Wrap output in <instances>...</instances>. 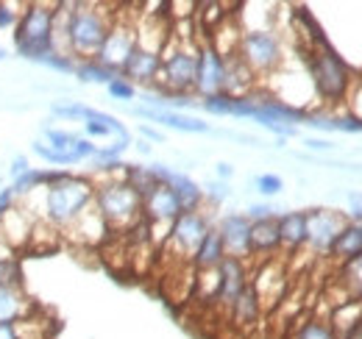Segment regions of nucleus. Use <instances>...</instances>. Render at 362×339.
Returning <instances> with one entry per match:
<instances>
[{
  "label": "nucleus",
  "instance_id": "obj_1",
  "mask_svg": "<svg viewBox=\"0 0 362 339\" xmlns=\"http://www.w3.org/2000/svg\"><path fill=\"white\" fill-rule=\"evenodd\" d=\"M95 201V184L90 175L59 170L42 198V220L56 231H67Z\"/></svg>",
  "mask_w": 362,
  "mask_h": 339
},
{
  "label": "nucleus",
  "instance_id": "obj_2",
  "mask_svg": "<svg viewBox=\"0 0 362 339\" xmlns=\"http://www.w3.org/2000/svg\"><path fill=\"white\" fill-rule=\"evenodd\" d=\"M95 201L92 206L106 220L109 231H132L142 220V198L126 184V167L115 172H95Z\"/></svg>",
  "mask_w": 362,
  "mask_h": 339
},
{
  "label": "nucleus",
  "instance_id": "obj_3",
  "mask_svg": "<svg viewBox=\"0 0 362 339\" xmlns=\"http://www.w3.org/2000/svg\"><path fill=\"white\" fill-rule=\"evenodd\" d=\"M112 20H115V11H106V6L100 3H70V20H67L70 56L76 61L95 59L100 44L106 42Z\"/></svg>",
  "mask_w": 362,
  "mask_h": 339
},
{
  "label": "nucleus",
  "instance_id": "obj_4",
  "mask_svg": "<svg viewBox=\"0 0 362 339\" xmlns=\"http://www.w3.org/2000/svg\"><path fill=\"white\" fill-rule=\"evenodd\" d=\"M53 17H56V3H23L20 20L11 31L14 50L25 61H40L45 53L53 50Z\"/></svg>",
  "mask_w": 362,
  "mask_h": 339
},
{
  "label": "nucleus",
  "instance_id": "obj_5",
  "mask_svg": "<svg viewBox=\"0 0 362 339\" xmlns=\"http://www.w3.org/2000/svg\"><path fill=\"white\" fill-rule=\"evenodd\" d=\"M307 76L313 81L317 100H323V103L346 100L354 86L349 64L329 42L307 50Z\"/></svg>",
  "mask_w": 362,
  "mask_h": 339
},
{
  "label": "nucleus",
  "instance_id": "obj_6",
  "mask_svg": "<svg viewBox=\"0 0 362 339\" xmlns=\"http://www.w3.org/2000/svg\"><path fill=\"white\" fill-rule=\"evenodd\" d=\"M195 67H198V42H179L168 37L162 47V70L156 86L165 95H189L195 86Z\"/></svg>",
  "mask_w": 362,
  "mask_h": 339
},
{
  "label": "nucleus",
  "instance_id": "obj_7",
  "mask_svg": "<svg viewBox=\"0 0 362 339\" xmlns=\"http://www.w3.org/2000/svg\"><path fill=\"white\" fill-rule=\"evenodd\" d=\"M237 56L243 59V64L257 78L259 76H271L284 64L281 40L271 28H248V31H243L240 44H237Z\"/></svg>",
  "mask_w": 362,
  "mask_h": 339
},
{
  "label": "nucleus",
  "instance_id": "obj_8",
  "mask_svg": "<svg viewBox=\"0 0 362 339\" xmlns=\"http://www.w3.org/2000/svg\"><path fill=\"white\" fill-rule=\"evenodd\" d=\"M134 47H136V25L129 17H123V14L115 11L112 28L106 34V42L100 44L95 61L103 64L106 70H112L115 76H120L123 67H126V61H129V56L134 53Z\"/></svg>",
  "mask_w": 362,
  "mask_h": 339
},
{
  "label": "nucleus",
  "instance_id": "obj_9",
  "mask_svg": "<svg viewBox=\"0 0 362 339\" xmlns=\"http://www.w3.org/2000/svg\"><path fill=\"white\" fill-rule=\"evenodd\" d=\"M209 228H212V222H209L206 212H201V209L198 212H181L168 231V245L176 248L179 256L192 261V254L198 251V245L204 242Z\"/></svg>",
  "mask_w": 362,
  "mask_h": 339
},
{
  "label": "nucleus",
  "instance_id": "obj_10",
  "mask_svg": "<svg viewBox=\"0 0 362 339\" xmlns=\"http://www.w3.org/2000/svg\"><path fill=\"white\" fill-rule=\"evenodd\" d=\"M226 84V59L209 42L198 44V67H195V86L192 92L206 100L212 95H221Z\"/></svg>",
  "mask_w": 362,
  "mask_h": 339
},
{
  "label": "nucleus",
  "instance_id": "obj_11",
  "mask_svg": "<svg viewBox=\"0 0 362 339\" xmlns=\"http://www.w3.org/2000/svg\"><path fill=\"white\" fill-rule=\"evenodd\" d=\"M346 222H349V217L334 212V209L307 212V245L320 256L332 254V245L340 237V231L346 228Z\"/></svg>",
  "mask_w": 362,
  "mask_h": 339
},
{
  "label": "nucleus",
  "instance_id": "obj_12",
  "mask_svg": "<svg viewBox=\"0 0 362 339\" xmlns=\"http://www.w3.org/2000/svg\"><path fill=\"white\" fill-rule=\"evenodd\" d=\"M151 172H153L156 184H165V186H170L176 192V198H179L181 203V212H198L204 206V189L189 175H184L179 170H170L168 165H159V162L151 165Z\"/></svg>",
  "mask_w": 362,
  "mask_h": 339
},
{
  "label": "nucleus",
  "instance_id": "obj_13",
  "mask_svg": "<svg viewBox=\"0 0 362 339\" xmlns=\"http://www.w3.org/2000/svg\"><path fill=\"white\" fill-rule=\"evenodd\" d=\"M179 214H181L179 198H176V192H173L170 186H165V184H159L151 195L142 198V220H145L151 228H156V225L170 228Z\"/></svg>",
  "mask_w": 362,
  "mask_h": 339
},
{
  "label": "nucleus",
  "instance_id": "obj_14",
  "mask_svg": "<svg viewBox=\"0 0 362 339\" xmlns=\"http://www.w3.org/2000/svg\"><path fill=\"white\" fill-rule=\"evenodd\" d=\"M215 228L223 239L226 256L248 261V256H251V220L245 214H226Z\"/></svg>",
  "mask_w": 362,
  "mask_h": 339
},
{
  "label": "nucleus",
  "instance_id": "obj_15",
  "mask_svg": "<svg viewBox=\"0 0 362 339\" xmlns=\"http://www.w3.org/2000/svg\"><path fill=\"white\" fill-rule=\"evenodd\" d=\"M218 275H221V290H218V303L231 309V303L240 297V292L251 284V273H248V264L243 258H231L226 256L221 264H218Z\"/></svg>",
  "mask_w": 362,
  "mask_h": 339
},
{
  "label": "nucleus",
  "instance_id": "obj_16",
  "mask_svg": "<svg viewBox=\"0 0 362 339\" xmlns=\"http://www.w3.org/2000/svg\"><path fill=\"white\" fill-rule=\"evenodd\" d=\"M159 70H162V53H153V50H145V47H134V53L129 56V61H126L120 76L134 86H151L156 84Z\"/></svg>",
  "mask_w": 362,
  "mask_h": 339
},
{
  "label": "nucleus",
  "instance_id": "obj_17",
  "mask_svg": "<svg viewBox=\"0 0 362 339\" xmlns=\"http://www.w3.org/2000/svg\"><path fill=\"white\" fill-rule=\"evenodd\" d=\"M34 225H37V217L28 212L25 206H20V203H17L11 212L0 220V234H3V237L8 239V245L20 254V251H25V248H28Z\"/></svg>",
  "mask_w": 362,
  "mask_h": 339
},
{
  "label": "nucleus",
  "instance_id": "obj_18",
  "mask_svg": "<svg viewBox=\"0 0 362 339\" xmlns=\"http://www.w3.org/2000/svg\"><path fill=\"white\" fill-rule=\"evenodd\" d=\"M136 117L142 120H151V123H159L165 128H173V131H184V133H209L212 126L198 120V117H189V114H181V112H170V109H148V106H136L134 109Z\"/></svg>",
  "mask_w": 362,
  "mask_h": 339
},
{
  "label": "nucleus",
  "instance_id": "obj_19",
  "mask_svg": "<svg viewBox=\"0 0 362 339\" xmlns=\"http://www.w3.org/2000/svg\"><path fill=\"white\" fill-rule=\"evenodd\" d=\"M42 142L50 145L53 150H59V153H64V156H73L76 162H84V159H92L95 156V150H98V145L90 142L87 136H78V133H73V131H59V128H42Z\"/></svg>",
  "mask_w": 362,
  "mask_h": 339
},
{
  "label": "nucleus",
  "instance_id": "obj_20",
  "mask_svg": "<svg viewBox=\"0 0 362 339\" xmlns=\"http://www.w3.org/2000/svg\"><path fill=\"white\" fill-rule=\"evenodd\" d=\"M37 314V306L23 284L0 287V323H17Z\"/></svg>",
  "mask_w": 362,
  "mask_h": 339
},
{
  "label": "nucleus",
  "instance_id": "obj_21",
  "mask_svg": "<svg viewBox=\"0 0 362 339\" xmlns=\"http://www.w3.org/2000/svg\"><path fill=\"white\" fill-rule=\"evenodd\" d=\"M284 284H287L284 270H281V264L273 261V258H268V261L254 273V278H251V287L257 290V295L262 300V309H265V306H273L276 297H281Z\"/></svg>",
  "mask_w": 362,
  "mask_h": 339
},
{
  "label": "nucleus",
  "instance_id": "obj_22",
  "mask_svg": "<svg viewBox=\"0 0 362 339\" xmlns=\"http://www.w3.org/2000/svg\"><path fill=\"white\" fill-rule=\"evenodd\" d=\"M81 123H84V133H87L90 142L92 139H103V136H115V139H120V142H132L126 126H123L117 117L106 114V112H98V109H90V106H87Z\"/></svg>",
  "mask_w": 362,
  "mask_h": 339
},
{
  "label": "nucleus",
  "instance_id": "obj_23",
  "mask_svg": "<svg viewBox=\"0 0 362 339\" xmlns=\"http://www.w3.org/2000/svg\"><path fill=\"white\" fill-rule=\"evenodd\" d=\"M279 239L287 254H296L307 245V212L279 214Z\"/></svg>",
  "mask_w": 362,
  "mask_h": 339
},
{
  "label": "nucleus",
  "instance_id": "obj_24",
  "mask_svg": "<svg viewBox=\"0 0 362 339\" xmlns=\"http://www.w3.org/2000/svg\"><path fill=\"white\" fill-rule=\"evenodd\" d=\"M279 251H281L279 217L251 222V256H265V258H271V256H276Z\"/></svg>",
  "mask_w": 362,
  "mask_h": 339
},
{
  "label": "nucleus",
  "instance_id": "obj_25",
  "mask_svg": "<svg viewBox=\"0 0 362 339\" xmlns=\"http://www.w3.org/2000/svg\"><path fill=\"white\" fill-rule=\"evenodd\" d=\"M332 331L337 334V339H351L362 328V300H346L340 306L332 309L329 317Z\"/></svg>",
  "mask_w": 362,
  "mask_h": 339
},
{
  "label": "nucleus",
  "instance_id": "obj_26",
  "mask_svg": "<svg viewBox=\"0 0 362 339\" xmlns=\"http://www.w3.org/2000/svg\"><path fill=\"white\" fill-rule=\"evenodd\" d=\"M254 86H257V76L243 64V59L234 53L226 59V84L223 92L231 97H248L254 95Z\"/></svg>",
  "mask_w": 362,
  "mask_h": 339
},
{
  "label": "nucleus",
  "instance_id": "obj_27",
  "mask_svg": "<svg viewBox=\"0 0 362 339\" xmlns=\"http://www.w3.org/2000/svg\"><path fill=\"white\" fill-rule=\"evenodd\" d=\"M228 311H231V320H234L237 328H254L257 320L262 317V300L257 295V290L248 284V287L240 292V297L231 303Z\"/></svg>",
  "mask_w": 362,
  "mask_h": 339
},
{
  "label": "nucleus",
  "instance_id": "obj_28",
  "mask_svg": "<svg viewBox=\"0 0 362 339\" xmlns=\"http://www.w3.org/2000/svg\"><path fill=\"white\" fill-rule=\"evenodd\" d=\"M67 231L76 234V239L84 242V245H98V242H103V237L109 234V225H106V220L98 214V209L90 206Z\"/></svg>",
  "mask_w": 362,
  "mask_h": 339
},
{
  "label": "nucleus",
  "instance_id": "obj_29",
  "mask_svg": "<svg viewBox=\"0 0 362 339\" xmlns=\"http://www.w3.org/2000/svg\"><path fill=\"white\" fill-rule=\"evenodd\" d=\"M226 258V248H223V239L218 234V228L212 225L209 234L204 237V242L198 245V251L192 254V270H215L221 261Z\"/></svg>",
  "mask_w": 362,
  "mask_h": 339
},
{
  "label": "nucleus",
  "instance_id": "obj_30",
  "mask_svg": "<svg viewBox=\"0 0 362 339\" xmlns=\"http://www.w3.org/2000/svg\"><path fill=\"white\" fill-rule=\"evenodd\" d=\"M332 256L340 258L343 264L360 258L362 256V222L360 220H349V222H346V228L340 231V237H337L334 245H332Z\"/></svg>",
  "mask_w": 362,
  "mask_h": 339
},
{
  "label": "nucleus",
  "instance_id": "obj_31",
  "mask_svg": "<svg viewBox=\"0 0 362 339\" xmlns=\"http://www.w3.org/2000/svg\"><path fill=\"white\" fill-rule=\"evenodd\" d=\"M307 123L323 131H343V133H362V123L351 114H310Z\"/></svg>",
  "mask_w": 362,
  "mask_h": 339
},
{
  "label": "nucleus",
  "instance_id": "obj_32",
  "mask_svg": "<svg viewBox=\"0 0 362 339\" xmlns=\"http://www.w3.org/2000/svg\"><path fill=\"white\" fill-rule=\"evenodd\" d=\"M126 184L134 189L139 198L151 195V192L159 186L156 178H153V172H151V167H139V165H126Z\"/></svg>",
  "mask_w": 362,
  "mask_h": 339
},
{
  "label": "nucleus",
  "instance_id": "obj_33",
  "mask_svg": "<svg viewBox=\"0 0 362 339\" xmlns=\"http://www.w3.org/2000/svg\"><path fill=\"white\" fill-rule=\"evenodd\" d=\"M76 76H78V81H90V84H109V81L115 78V73L106 70L103 64H98L95 59L78 61V64H76Z\"/></svg>",
  "mask_w": 362,
  "mask_h": 339
},
{
  "label": "nucleus",
  "instance_id": "obj_34",
  "mask_svg": "<svg viewBox=\"0 0 362 339\" xmlns=\"http://www.w3.org/2000/svg\"><path fill=\"white\" fill-rule=\"evenodd\" d=\"M343 287L351 300H362V256L343 267Z\"/></svg>",
  "mask_w": 362,
  "mask_h": 339
},
{
  "label": "nucleus",
  "instance_id": "obj_35",
  "mask_svg": "<svg viewBox=\"0 0 362 339\" xmlns=\"http://www.w3.org/2000/svg\"><path fill=\"white\" fill-rule=\"evenodd\" d=\"M31 148H34V153H37V156H40L42 162H47L50 167H70V165H78V162H76L73 156H64V153L53 150V148H50V145H45L42 139H37V142H34Z\"/></svg>",
  "mask_w": 362,
  "mask_h": 339
},
{
  "label": "nucleus",
  "instance_id": "obj_36",
  "mask_svg": "<svg viewBox=\"0 0 362 339\" xmlns=\"http://www.w3.org/2000/svg\"><path fill=\"white\" fill-rule=\"evenodd\" d=\"M293 339H337V334L332 331V326L326 320H310V323L298 326Z\"/></svg>",
  "mask_w": 362,
  "mask_h": 339
},
{
  "label": "nucleus",
  "instance_id": "obj_37",
  "mask_svg": "<svg viewBox=\"0 0 362 339\" xmlns=\"http://www.w3.org/2000/svg\"><path fill=\"white\" fill-rule=\"evenodd\" d=\"M37 64H42V67H47V70H56V73H73L76 76V59H70V56H62V53H45Z\"/></svg>",
  "mask_w": 362,
  "mask_h": 339
},
{
  "label": "nucleus",
  "instance_id": "obj_38",
  "mask_svg": "<svg viewBox=\"0 0 362 339\" xmlns=\"http://www.w3.org/2000/svg\"><path fill=\"white\" fill-rule=\"evenodd\" d=\"M231 103H234V97L221 92V95H212V97L201 100V109L209 112V114H218V117H228L231 114Z\"/></svg>",
  "mask_w": 362,
  "mask_h": 339
},
{
  "label": "nucleus",
  "instance_id": "obj_39",
  "mask_svg": "<svg viewBox=\"0 0 362 339\" xmlns=\"http://www.w3.org/2000/svg\"><path fill=\"white\" fill-rule=\"evenodd\" d=\"M106 89H109V97H115V100H134V95H136V86L129 84L123 76H115V78L106 84Z\"/></svg>",
  "mask_w": 362,
  "mask_h": 339
},
{
  "label": "nucleus",
  "instance_id": "obj_40",
  "mask_svg": "<svg viewBox=\"0 0 362 339\" xmlns=\"http://www.w3.org/2000/svg\"><path fill=\"white\" fill-rule=\"evenodd\" d=\"M8 284H23L20 258H11V261H0V287H8Z\"/></svg>",
  "mask_w": 362,
  "mask_h": 339
},
{
  "label": "nucleus",
  "instance_id": "obj_41",
  "mask_svg": "<svg viewBox=\"0 0 362 339\" xmlns=\"http://www.w3.org/2000/svg\"><path fill=\"white\" fill-rule=\"evenodd\" d=\"M254 186H257V192H262V195L271 198V195H279L284 189V181L279 175H273V172H265V175H257Z\"/></svg>",
  "mask_w": 362,
  "mask_h": 339
},
{
  "label": "nucleus",
  "instance_id": "obj_42",
  "mask_svg": "<svg viewBox=\"0 0 362 339\" xmlns=\"http://www.w3.org/2000/svg\"><path fill=\"white\" fill-rule=\"evenodd\" d=\"M20 8L17 3H0V31H14L17 20H20Z\"/></svg>",
  "mask_w": 362,
  "mask_h": 339
},
{
  "label": "nucleus",
  "instance_id": "obj_43",
  "mask_svg": "<svg viewBox=\"0 0 362 339\" xmlns=\"http://www.w3.org/2000/svg\"><path fill=\"white\" fill-rule=\"evenodd\" d=\"M204 198H206L212 206H218L221 201H226V198H228L226 181H212V184H206V189H204Z\"/></svg>",
  "mask_w": 362,
  "mask_h": 339
},
{
  "label": "nucleus",
  "instance_id": "obj_44",
  "mask_svg": "<svg viewBox=\"0 0 362 339\" xmlns=\"http://www.w3.org/2000/svg\"><path fill=\"white\" fill-rule=\"evenodd\" d=\"M245 217H248L251 222H259V220H271V217H279V209H276V206H271V203H254V206H248Z\"/></svg>",
  "mask_w": 362,
  "mask_h": 339
},
{
  "label": "nucleus",
  "instance_id": "obj_45",
  "mask_svg": "<svg viewBox=\"0 0 362 339\" xmlns=\"http://www.w3.org/2000/svg\"><path fill=\"white\" fill-rule=\"evenodd\" d=\"M31 170V165H28V159L25 156H14L11 159V165H8V175H11V181H17L20 175H25Z\"/></svg>",
  "mask_w": 362,
  "mask_h": 339
},
{
  "label": "nucleus",
  "instance_id": "obj_46",
  "mask_svg": "<svg viewBox=\"0 0 362 339\" xmlns=\"http://www.w3.org/2000/svg\"><path fill=\"white\" fill-rule=\"evenodd\" d=\"M14 206H17V198H14L11 186H8V189H0V220H3L6 214L11 212Z\"/></svg>",
  "mask_w": 362,
  "mask_h": 339
},
{
  "label": "nucleus",
  "instance_id": "obj_47",
  "mask_svg": "<svg viewBox=\"0 0 362 339\" xmlns=\"http://www.w3.org/2000/svg\"><path fill=\"white\" fill-rule=\"evenodd\" d=\"M11 258H17V251L8 245V239L0 234V261H11Z\"/></svg>",
  "mask_w": 362,
  "mask_h": 339
},
{
  "label": "nucleus",
  "instance_id": "obj_48",
  "mask_svg": "<svg viewBox=\"0 0 362 339\" xmlns=\"http://www.w3.org/2000/svg\"><path fill=\"white\" fill-rule=\"evenodd\" d=\"M0 339H20L17 323H0Z\"/></svg>",
  "mask_w": 362,
  "mask_h": 339
},
{
  "label": "nucleus",
  "instance_id": "obj_49",
  "mask_svg": "<svg viewBox=\"0 0 362 339\" xmlns=\"http://www.w3.org/2000/svg\"><path fill=\"white\" fill-rule=\"evenodd\" d=\"M349 201H351V220H360L362 222V195H349Z\"/></svg>",
  "mask_w": 362,
  "mask_h": 339
},
{
  "label": "nucleus",
  "instance_id": "obj_50",
  "mask_svg": "<svg viewBox=\"0 0 362 339\" xmlns=\"http://www.w3.org/2000/svg\"><path fill=\"white\" fill-rule=\"evenodd\" d=\"M139 133H142L145 139H153V142H165V133H159L156 128H151V126H139Z\"/></svg>",
  "mask_w": 362,
  "mask_h": 339
},
{
  "label": "nucleus",
  "instance_id": "obj_51",
  "mask_svg": "<svg viewBox=\"0 0 362 339\" xmlns=\"http://www.w3.org/2000/svg\"><path fill=\"white\" fill-rule=\"evenodd\" d=\"M307 148H313V150H329L332 142H326V139H307Z\"/></svg>",
  "mask_w": 362,
  "mask_h": 339
},
{
  "label": "nucleus",
  "instance_id": "obj_52",
  "mask_svg": "<svg viewBox=\"0 0 362 339\" xmlns=\"http://www.w3.org/2000/svg\"><path fill=\"white\" fill-rule=\"evenodd\" d=\"M231 175H234V167L226 165V162H221V165H218V178H223V181H226V178H231Z\"/></svg>",
  "mask_w": 362,
  "mask_h": 339
},
{
  "label": "nucleus",
  "instance_id": "obj_53",
  "mask_svg": "<svg viewBox=\"0 0 362 339\" xmlns=\"http://www.w3.org/2000/svg\"><path fill=\"white\" fill-rule=\"evenodd\" d=\"M136 148H139V153H148V150H151V145H148V142H145V139H142V142H139V145H136Z\"/></svg>",
  "mask_w": 362,
  "mask_h": 339
},
{
  "label": "nucleus",
  "instance_id": "obj_54",
  "mask_svg": "<svg viewBox=\"0 0 362 339\" xmlns=\"http://www.w3.org/2000/svg\"><path fill=\"white\" fill-rule=\"evenodd\" d=\"M3 59H6V47L0 44V61H3Z\"/></svg>",
  "mask_w": 362,
  "mask_h": 339
}]
</instances>
